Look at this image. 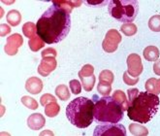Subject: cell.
Listing matches in <instances>:
<instances>
[{
  "label": "cell",
  "instance_id": "obj_13",
  "mask_svg": "<svg viewBox=\"0 0 160 136\" xmlns=\"http://www.w3.org/2000/svg\"><path fill=\"white\" fill-rule=\"evenodd\" d=\"M25 89L32 94H38L43 90V82L37 77L29 78L25 84Z\"/></svg>",
  "mask_w": 160,
  "mask_h": 136
},
{
  "label": "cell",
  "instance_id": "obj_1",
  "mask_svg": "<svg viewBox=\"0 0 160 136\" xmlns=\"http://www.w3.org/2000/svg\"><path fill=\"white\" fill-rule=\"evenodd\" d=\"M70 13L66 8L52 3L36 24L37 35L49 45L61 42L70 31Z\"/></svg>",
  "mask_w": 160,
  "mask_h": 136
},
{
  "label": "cell",
  "instance_id": "obj_26",
  "mask_svg": "<svg viewBox=\"0 0 160 136\" xmlns=\"http://www.w3.org/2000/svg\"><path fill=\"white\" fill-rule=\"evenodd\" d=\"M22 103L27 107V108H29L31 110H35L38 108V103L35 99H33L32 97H28V96H23L22 98Z\"/></svg>",
  "mask_w": 160,
  "mask_h": 136
},
{
  "label": "cell",
  "instance_id": "obj_11",
  "mask_svg": "<svg viewBox=\"0 0 160 136\" xmlns=\"http://www.w3.org/2000/svg\"><path fill=\"white\" fill-rule=\"evenodd\" d=\"M56 68V60L55 57L47 56L43 57L41 63L38 67V73L44 77L49 76Z\"/></svg>",
  "mask_w": 160,
  "mask_h": 136
},
{
  "label": "cell",
  "instance_id": "obj_8",
  "mask_svg": "<svg viewBox=\"0 0 160 136\" xmlns=\"http://www.w3.org/2000/svg\"><path fill=\"white\" fill-rule=\"evenodd\" d=\"M93 72L94 68L90 64H86L79 72V77L82 81V87L86 92H91L94 86V84H95L96 79Z\"/></svg>",
  "mask_w": 160,
  "mask_h": 136
},
{
  "label": "cell",
  "instance_id": "obj_2",
  "mask_svg": "<svg viewBox=\"0 0 160 136\" xmlns=\"http://www.w3.org/2000/svg\"><path fill=\"white\" fill-rule=\"evenodd\" d=\"M127 94L128 118L139 123H147L152 121L159 108V97L148 92H140L138 89L128 90Z\"/></svg>",
  "mask_w": 160,
  "mask_h": 136
},
{
  "label": "cell",
  "instance_id": "obj_15",
  "mask_svg": "<svg viewBox=\"0 0 160 136\" xmlns=\"http://www.w3.org/2000/svg\"><path fill=\"white\" fill-rule=\"evenodd\" d=\"M112 98H114L122 108L123 111H127L128 109V106H129V101L128 99L126 98L125 96V93L121 91H116L112 94Z\"/></svg>",
  "mask_w": 160,
  "mask_h": 136
},
{
  "label": "cell",
  "instance_id": "obj_17",
  "mask_svg": "<svg viewBox=\"0 0 160 136\" xmlns=\"http://www.w3.org/2000/svg\"><path fill=\"white\" fill-rule=\"evenodd\" d=\"M7 22L13 26H17L20 24L21 21H22V15L21 13L17 11V10H11L6 16Z\"/></svg>",
  "mask_w": 160,
  "mask_h": 136
},
{
  "label": "cell",
  "instance_id": "obj_21",
  "mask_svg": "<svg viewBox=\"0 0 160 136\" xmlns=\"http://www.w3.org/2000/svg\"><path fill=\"white\" fill-rule=\"evenodd\" d=\"M28 45H29V48L31 49V51L37 52V51H39L40 49H42L44 47L45 42L42 40L39 36H35V37L29 39V41H28Z\"/></svg>",
  "mask_w": 160,
  "mask_h": 136
},
{
  "label": "cell",
  "instance_id": "obj_18",
  "mask_svg": "<svg viewBox=\"0 0 160 136\" xmlns=\"http://www.w3.org/2000/svg\"><path fill=\"white\" fill-rule=\"evenodd\" d=\"M60 111V107L56 102H51L48 105L45 106V114L50 117V118H53L58 115Z\"/></svg>",
  "mask_w": 160,
  "mask_h": 136
},
{
  "label": "cell",
  "instance_id": "obj_16",
  "mask_svg": "<svg viewBox=\"0 0 160 136\" xmlns=\"http://www.w3.org/2000/svg\"><path fill=\"white\" fill-rule=\"evenodd\" d=\"M146 90L148 92H152L153 94L160 93V79H155V78H150L146 82Z\"/></svg>",
  "mask_w": 160,
  "mask_h": 136
},
{
  "label": "cell",
  "instance_id": "obj_31",
  "mask_svg": "<svg viewBox=\"0 0 160 136\" xmlns=\"http://www.w3.org/2000/svg\"><path fill=\"white\" fill-rule=\"evenodd\" d=\"M47 56H52V57H55L56 56V51L54 49L49 48L46 49L42 52V57H47Z\"/></svg>",
  "mask_w": 160,
  "mask_h": 136
},
{
  "label": "cell",
  "instance_id": "obj_5",
  "mask_svg": "<svg viewBox=\"0 0 160 136\" xmlns=\"http://www.w3.org/2000/svg\"><path fill=\"white\" fill-rule=\"evenodd\" d=\"M108 11L118 22H133L139 12V2L136 0H112L108 3Z\"/></svg>",
  "mask_w": 160,
  "mask_h": 136
},
{
  "label": "cell",
  "instance_id": "obj_28",
  "mask_svg": "<svg viewBox=\"0 0 160 136\" xmlns=\"http://www.w3.org/2000/svg\"><path fill=\"white\" fill-rule=\"evenodd\" d=\"M69 85H70L71 92L74 94H79L81 92V91H82V85H81V83L78 80H72V81H70Z\"/></svg>",
  "mask_w": 160,
  "mask_h": 136
},
{
  "label": "cell",
  "instance_id": "obj_30",
  "mask_svg": "<svg viewBox=\"0 0 160 136\" xmlns=\"http://www.w3.org/2000/svg\"><path fill=\"white\" fill-rule=\"evenodd\" d=\"M129 76H130V75L128 74L127 71L124 72V74H123V81H124V83H125L126 85L133 86V85H135V84H137V83L139 82V77H137V78H131V77H129Z\"/></svg>",
  "mask_w": 160,
  "mask_h": 136
},
{
  "label": "cell",
  "instance_id": "obj_4",
  "mask_svg": "<svg viewBox=\"0 0 160 136\" xmlns=\"http://www.w3.org/2000/svg\"><path fill=\"white\" fill-rule=\"evenodd\" d=\"M94 120L103 123H118L123 119V110L112 96L98 98L93 108Z\"/></svg>",
  "mask_w": 160,
  "mask_h": 136
},
{
  "label": "cell",
  "instance_id": "obj_10",
  "mask_svg": "<svg viewBox=\"0 0 160 136\" xmlns=\"http://www.w3.org/2000/svg\"><path fill=\"white\" fill-rule=\"evenodd\" d=\"M22 43L23 39L20 34L15 33L11 35L10 37L7 38V44L4 48L5 53L9 55H15L18 53V48L22 45Z\"/></svg>",
  "mask_w": 160,
  "mask_h": 136
},
{
  "label": "cell",
  "instance_id": "obj_6",
  "mask_svg": "<svg viewBox=\"0 0 160 136\" xmlns=\"http://www.w3.org/2000/svg\"><path fill=\"white\" fill-rule=\"evenodd\" d=\"M94 136H125L126 129L119 123H106L97 125L93 131Z\"/></svg>",
  "mask_w": 160,
  "mask_h": 136
},
{
  "label": "cell",
  "instance_id": "obj_32",
  "mask_svg": "<svg viewBox=\"0 0 160 136\" xmlns=\"http://www.w3.org/2000/svg\"><path fill=\"white\" fill-rule=\"evenodd\" d=\"M10 32V27L6 24H1V36H4Z\"/></svg>",
  "mask_w": 160,
  "mask_h": 136
},
{
  "label": "cell",
  "instance_id": "obj_24",
  "mask_svg": "<svg viewBox=\"0 0 160 136\" xmlns=\"http://www.w3.org/2000/svg\"><path fill=\"white\" fill-rule=\"evenodd\" d=\"M148 27L152 31L160 32V15H154L149 18Z\"/></svg>",
  "mask_w": 160,
  "mask_h": 136
},
{
  "label": "cell",
  "instance_id": "obj_19",
  "mask_svg": "<svg viewBox=\"0 0 160 136\" xmlns=\"http://www.w3.org/2000/svg\"><path fill=\"white\" fill-rule=\"evenodd\" d=\"M22 32H23L25 37L31 39V38L36 36L37 26L34 24H32V23H26L22 26Z\"/></svg>",
  "mask_w": 160,
  "mask_h": 136
},
{
  "label": "cell",
  "instance_id": "obj_14",
  "mask_svg": "<svg viewBox=\"0 0 160 136\" xmlns=\"http://www.w3.org/2000/svg\"><path fill=\"white\" fill-rule=\"evenodd\" d=\"M143 55L145 57V60H148V61L158 60L159 50H158V48H156L155 46H148L144 50Z\"/></svg>",
  "mask_w": 160,
  "mask_h": 136
},
{
  "label": "cell",
  "instance_id": "obj_23",
  "mask_svg": "<svg viewBox=\"0 0 160 136\" xmlns=\"http://www.w3.org/2000/svg\"><path fill=\"white\" fill-rule=\"evenodd\" d=\"M129 129L133 135H148V131L145 126L137 124V123H131L129 125Z\"/></svg>",
  "mask_w": 160,
  "mask_h": 136
},
{
  "label": "cell",
  "instance_id": "obj_25",
  "mask_svg": "<svg viewBox=\"0 0 160 136\" xmlns=\"http://www.w3.org/2000/svg\"><path fill=\"white\" fill-rule=\"evenodd\" d=\"M99 82L112 85V83L114 82V74L110 70H103L99 75Z\"/></svg>",
  "mask_w": 160,
  "mask_h": 136
},
{
  "label": "cell",
  "instance_id": "obj_33",
  "mask_svg": "<svg viewBox=\"0 0 160 136\" xmlns=\"http://www.w3.org/2000/svg\"><path fill=\"white\" fill-rule=\"evenodd\" d=\"M153 72H154L156 75L160 76V60H157V61L154 63V65H153Z\"/></svg>",
  "mask_w": 160,
  "mask_h": 136
},
{
  "label": "cell",
  "instance_id": "obj_27",
  "mask_svg": "<svg viewBox=\"0 0 160 136\" xmlns=\"http://www.w3.org/2000/svg\"><path fill=\"white\" fill-rule=\"evenodd\" d=\"M97 91L100 94L104 95V96H108L110 94V92H112V86L107 83L99 82L98 86H97Z\"/></svg>",
  "mask_w": 160,
  "mask_h": 136
},
{
  "label": "cell",
  "instance_id": "obj_20",
  "mask_svg": "<svg viewBox=\"0 0 160 136\" xmlns=\"http://www.w3.org/2000/svg\"><path fill=\"white\" fill-rule=\"evenodd\" d=\"M55 94L58 95L59 99H61L63 101L70 98V92L68 90L67 86H65V85H59L58 86H56Z\"/></svg>",
  "mask_w": 160,
  "mask_h": 136
},
{
  "label": "cell",
  "instance_id": "obj_22",
  "mask_svg": "<svg viewBox=\"0 0 160 136\" xmlns=\"http://www.w3.org/2000/svg\"><path fill=\"white\" fill-rule=\"evenodd\" d=\"M120 30L121 32L125 34L126 36H133L137 33L138 31V28L137 25L132 24V23H128V24H122L120 27Z\"/></svg>",
  "mask_w": 160,
  "mask_h": 136
},
{
  "label": "cell",
  "instance_id": "obj_34",
  "mask_svg": "<svg viewBox=\"0 0 160 136\" xmlns=\"http://www.w3.org/2000/svg\"><path fill=\"white\" fill-rule=\"evenodd\" d=\"M87 3L88 4V5H95V6H99V5H104V4H106L107 2L106 1H87Z\"/></svg>",
  "mask_w": 160,
  "mask_h": 136
},
{
  "label": "cell",
  "instance_id": "obj_29",
  "mask_svg": "<svg viewBox=\"0 0 160 136\" xmlns=\"http://www.w3.org/2000/svg\"><path fill=\"white\" fill-rule=\"evenodd\" d=\"M40 102H41L42 106H46V105H48V104L51 103V102H56V99H55V97L52 96V94L46 93V94H44V95L41 97Z\"/></svg>",
  "mask_w": 160,
  "mask_h": 136
},
{
  "label": "cell",
  "instance_id": "obj_3",
  "mask_svg": "<svg viewBox=\"0 0 160 136\" xmlns=\"http://www.w3.org/2000/svg\"><path fill=\"white\" fill-rule=\"evenodd\" d=\"M94 103L87 97H78L72 100L66 108V116L69 122L79 128H87L92 123Z\"/></svg>",
  "mask_w": 160,
  "mask_h": 136
},
{
  "label": "cell",
  "instance_id": "obj_12",
  "mask_svg": "<svg viewBox=\"0 0 160 136\" xmlns=\"http://www.w3.org/2000/svg\"><path fill=\"white\" fill-rule=\"evenodd\" d=\"M46 123V120L44 116L40 113L32 114L28 117L27 119V125L28 128H31L32 130H39L41 129Z\"/></svg>",
  "mask_w": 160,
  "mask_h": 136
},
{
  "label": "cell",
  "instance_id": "obj_7",
  "mask_svg": "<svg viewBox=\"0 0 160 136\" xmlns=\"http://www.w3.org/2000/svg\"><path fill=\"white\" fill-rule=\"evenodd\" d=\"M121 42V35L117 29H110L106 33L105 39L102 43V48L106 53H114L117 51L118 44Z\"/></svg>",
  "mask_w": 160,
  "mask_h": 136
},
{
  "label": "cell",
  "instance_id": "obj_9",
  "mask_svg": "<svg viewBox=\"0 0 160 136\" xmlns=\"http://www.w3.org/2000/svg\"><path fill=\"white\" fill-rule=\"evenodd\" d=\"M127 66L128 74L133 78H137L143 72V64L140 55L136 54H131L127 57Z\"/></svg>",
  "mask_w": 160,
  "mask_h": 136
}]
</instances>
